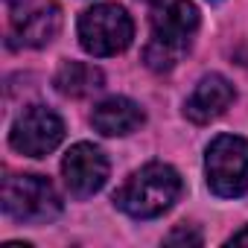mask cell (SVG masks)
Returning <instances> with one entry per match:
<instances>
[{
  "mask_svg": "<svg viewBox=\"0 0 248 248\" xmlns=\"http://www.w3.org/2000/svg\"><path fill=\"white\" fill-rule=\"evenodd\" d=\"M152 38L143 50V62L155 73H167L190 50V38L199 30V9L193 0H155L152 3Z\"/></svg>",
  "mask_w": 248,
  "mask_h": 248,
  "instance_id": "cell-1",
  "label": "cell"
},
{
  "mask_svg": "<svg viewBox=\"0 0 248 248\" xmlns=\"http://www.w3.org/2000/svg\"><path fill=\"white\" fill-rule=\"evenodd\" d=\"M181 196V175L170 164H146L114 193V202L132 219H155Z\"/></svg>",
  "mask_w": 248,
  "mask_h": 248,
  "instance_id": "cell-2",
  "label": "cell"
},
{
  "mask_svg": "<svg viewBox=\"0 0 248 248\" xmlns=\"http://www.w3.org/2000/svg\"><path fill=\"white\" fill-rule=\"evenodd\" d=\"M135 38V24L129 12L117 3H96L79 18V44L91 56H117Z\"/></svg>",
  "mask_w": 248,
  "mask_h": 248,
  "instance_id": "cell-3",
  "label": "cell"
},
{
  "mask_svg": "<svg viewBox=\"0 0 248 248\" xmlns=\"http://www.w3.org/2000/svg\"><path fill=\"white\" fill-rule=\"evenodd\" d=\"M207 187L219 199H239L248 190V140L236 135H219L204 155Z\"/></svg>",
  "mask_w": 248,
  "mask_h": 248,
  "instance_id": "cell-4",
  "label": "cell"
},
{
  "mask_svg": "<svg viewBox=\"0 0 248 248\" xmlns=\"http://www.w3.org/2000/svg\"><path fill=\"white\" fill-rule=\"evenodd\" d=\"M3 210L18 222H50L62 213V199L44 175H9L3 178Z\"/></svg>",
  "mask_w": 248,
  "mask_h": 248,
  "instance_id": "cell-5",
  "label": "cell"
},
{
  "mask_svg": "<svg viewBox=\"0 0 248 248\" xmlns=\"http://www.w3.org/2000/svg\"><path fill=\"white\" fill-rule=\"evenodd\" d=\"M64 138V123L56 111L44 105H30L18 114L9 132V143L15 152L27 158H44L50 155Z\"/></svg>",
  "mask_w": 248,
  "mask_h": 248,
  "instance_id": "cell-6",
  "label": "cell"
},
{
  "mask_svg": "<svg viewBox=\"0 0 248 248\" xmlns=\"http://www.w3.org/2000/svg\"><path fill=\"white\" fill-rule=\"evenodd\" d=\"M62 175L73 199H88L102 190L108 178V161L93 143H76L67 149L62 161Z\"/></svg>",
  "mask_w": 248,
  "mask_h": 248,
  "instance_id": "cell-7",
  "label": "cell"
},
{
  "mask_svg": "<svg viewBox=\"0 0 248 248\" xmlns=\"http://www.w3.org/2000/svg\"><path fill=\"white\" fill-rule=\"evenodd\" d=\"M233 96H236V91L222 73H207L204 79H199V85L187 96L184 114H187V120L196 123V126H204V123H210V120H216L219 114L228 111Z\"/></svg>",
  "mask_w": 248,
  "mask_h": 248,
  "instance_id": "cell-8",
  "label": "cell"
},
{
  "mask_svg": "<svg viewBox=\"0 0 248 248\" xmlns=\"http://www.w3.org/2000/svg\"><path fill=\"white\" fill-rule=\"evenodd\" d=\"M143 108L129 99V96H111L105 102H99L91 114V123H93V129L105 138H123V135H132L143 126Z\"/></svg>",
  "mask_w": 248,
  "mask_h": 248,
  "instance_id": "cell-9",
  "label": "cell"
},
{
  "mask_svg": "<svg viewBox=\"0 0 248 248\" xmlns=\"http://www.w3.org/2000/svg\"><path fill=\"white\" fill-rule=\"evenodd\" d=\"M62 30V9L56 3H41L27 15H15V35L24 47H47Z\"/></svg>",
  "mask_w": 248,
  "mask_h": 248,
  "instance_id": "cell-10",
  "label": "cell"
},
{
  "mask_svg": "<svg viewBox=\"0 0 248 248\" xmlns=\"http://www.w3.org/2000/svg\"><path fill=\"white\" fill-rule=\"evenodd\" d=\"M102 82H105L102 70L93 67V64H88V62H64V64L59 67L56 79H53L56 91L64 93V96H73V99L91 96L93 91L102 88Z\"/></svg>",
  "mask_w": 248,
  "mask_h": 248,
  "instance_id": "cell-11",
  "label": "cell"
},
{
  "mask_svg": "<svg viewBox=\"0 0 248 248\" xmlns=\"http://www.w3.org/2000/svg\"><path fill=\"white\" fill-rule=\"evenodd\" d=\"M167 245H202V233H199L196 228L181 225V228H175V231L167 236Z\"/></svg>",
  "mask_w": 248,
  "mask_h": 248,
  "instance_id": "cell-12",
  "label": "cell"
},
{
  "mask_svg": "<svg viewBox=\"0 0 248 248\" xmlns=\"http://www.w3.org/2000/svg\"><path fill=\"white\" fill-rule=\"evenodd\" d=\"M228 245H248V225H245L242 231H236V233L228 239Z\"/></svg>",
  "mask_w": 248,
  "mask_h": 248,
  "instance_id": "cell-13",
  "label": "cell"
},
{
  "mask_svg": "<svg viewBox=\"0 0 248 248\" xmlns=\"http://www.w3.org/2000/svg\"><path fill=\"white\" fill-rule=\"evenodd\" d=\"M6 3H9V6H12V9H18V6H21V3H24V0H6Z\"/></svg>",
  "mask_w": 248,
  "mask_h": 248,
  "instance_id": "cell-14",
  "label": "cell"
}]
</instances>
